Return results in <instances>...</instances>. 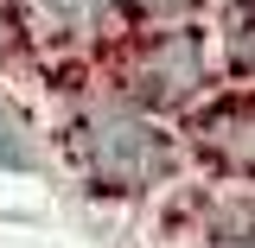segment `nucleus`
Returning a JSON list of instances; mask_svg holds the SVG:
<instances>
[{
	"mask_svg": "<svg viewBox=\"0 0 255 248\" xmlns=\"http://www.w3.org/2000/svg\"><path fill=\"white\" fill-rule=\"evenodd\" d=\"M64 153L70 165L102 191H140V185H159L172 165H179V140L153 121V115H140V108H128L122 95H90L70 127H64Z\"/></svg>",
	"mask_w": 255,
	"mask_h": 248,
	"instance_id": "f257e3e1",
	"label": "nucleus"
},
{
	"mask_svg": "<svg viewBox=\"0 0 255 248\" xmlns=\"http://www.w3.org/2000/svg\"><path fill=\"white\" fill-rule=\"evenodd\" d=\"M204 83H211V51L191 26L134 32L128 45H115V89L140 115H179V108L191 115Z\"/></svg>",
	"mask_w": 255,
	"mask_h": 248,
	"instance_id": "f03ea898",
	"label": "nucleus"
},
{
	"mask_svg": "<svg viewBox=\"0 0 255 248\" xmlns=\"http://www.w3.org/2000/svg\"><path fill=\"white\" fill-rule=\"evenodd\" d=\"M185 140L211 172L255 178V89H230V95L198 102L185 121Z\"/></svg>",
	"mask_w": 255,
	"mask_h": 248,
	"instance_id": "7ed1b4c3",
	"label": "nucleus"
},
{
	"mask_svg": "<svg viewBox=\"0 0 255 248\" xmlns=\"http://www.w3.org/2000/svg\"><path fill=\"white\" fill-rule=\"evenodd\" d=\"M115 0H26V19L32 32H51V38H90L102 19H109Z\"/></svg>",
	"mask_w": 255,
	"mask_h": 248,
	"instance_id": "20e7f679",
	"label": "nucleus"
},
{
	"mask_svg": "<svg viewBox=\"0 0 255 248\" xmlns=\"http://www.w3.org/2000/svg\"><path fill=\"white\" fill-rule=\"evenodd\" d=\"M128 19H140L147 32H172V26H191L204 0H115Z\"/></svg>",
	"mask_w": 255,
	"mask_h": 248,
	"instance_id": "39448f33",
	"label": "nucleus"
},
{
	"mask_svg": "<svg viewBox=\"0 0 255 248\" xmlns=\"http://www.w3.org/2000/svg\"><path fill=\"white\" fill-rule=\"evenodd\" d=\"M223 58L243 77V89H255V6H236V19L223 32Z\"/></svg>",
	"mask_w": 255,
	"mask_h": 248,
	"instance_id": "423d86ee",
	"label": "nucleus"
},
{
	"mask_svg": "<svg viewBox=\"0 0 255 248\" xmlns=\"http://www.w3.org/2000/svg\"><path fill=\"white\" fill-rule=\"evenodd\" d=\"M211 242L217 248H255V204H223L211 223Z\"/></svg>",
	"mask_w": 255,
	"mask_h": 248,
	"instance_id": "0eeeda50",
	"label": "nucleus"
},
{
	"mask_svg": "<svg viewBox=\"0 0 255 248\" xmlns=\"http://www.w3.org/2000/svg\"><path fill=\"white\" fill-rule=\"evenodd\" d=\"M0 165H13V172H26V165H32V140L13 127L6 108H0Z\"/></svg>",
	"mask_w": 255,
	"mask_h": 248,
	"instance_id": "6e6552de",
	"label": "nucleus"
},
{
	"mask_svg": "<svg viewBox=\"0 0 255 248\" xmlns=\"http://www.w3.org/2000/svg\"><path fill=\"white\" fill-rule=\"evenodd\" d=\"M236 6H255V0H236Z\"/></svg>",
	"mask_w": 255,
	"mask_h": 248,
	"instance_id": "1a4fd4ad",
	"label": "nucleus"
}]
</instances>
